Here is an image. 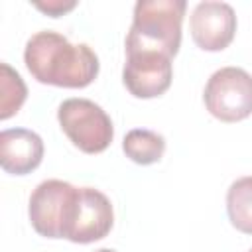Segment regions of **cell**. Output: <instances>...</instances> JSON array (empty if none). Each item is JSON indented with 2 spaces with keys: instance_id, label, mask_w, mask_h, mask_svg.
<instances>
[{
  "instance_id": "30bf717a",
  "label": "cell",
  "mask_w": 252,
  "mask_h": 252,
  "mask_svg": "<svg viewBox=\"0 0 252 252\" xmlns=\"http://www.w3.org/2000/svg\"><path fill=\"white\" fill-rule=\"evenodd\" d=\"M122 150L126 158L140 165L158 163L165 152V140L161 134L148 128H134L122 140Z\"/></svg>"
},
{
  "instance_id": "8fae6325",
  "label": "cell",
  "mask_w": 252,
  "mask_h": 252,
  "mask_svg": "<svg viewBox=\"0 0 252 252\" xmlns=\"http://www.w3.org/2000/svg\"><path fill=\"white\" fill-rule=\"evenodd\" d=\"M226 213L236 230L252 234V175L240 177L228 187Z\"/></svg>"
},
{
  "instance_id": "7c38bea8",
  "label": "cell",
  "mask_w": 252,
  "mask_h": 252,
  "mask_svg": "<svg viewBox=\"0 0 252 252\" xmlns=\"http://www.w3.org/2000/svg\"><path fill=\"white\" fill-rule=\"evenodd\" d=\"M28 87L18 71L8 63H0V120L14 116L26 102Z\"/></svg>"
},
{
  "instance_id": "5bb4252c",
  "label": "cell",
  "mask_w": 252,
  "mask_h": 252,
  "mask_svg": "<svg viewBox=\"0 0 252 252\" xmlns=\"http://www.w3.org/2000/svg\"><path fill=\"white\" fill-rule=\"evenodd\" d=\"M94 252H116V250H112V248H100V250H94Z\"/></svg>"
},
{
  "instance_id": "8992f818",
  "label": "cell",
  "mask_w": 252,
  "mask_h": 252,
  "mask_svg": "<svg viewBox=\"0 0 252 252\" xmlns=\"http://www.w3.org/2000/svg\"><path fill=\"white\" fill-rule=\"evenodd\" d=\"M171 57L158 51H126L122 83L136 98H156L171 87Z\"/></svg>"
},
{
  "instance_id": "9c48e42d",
  "label": "cell",
  "mask_w": 252,
  "mask_h": 252,
  "mask_svg": "<svg viewBox=\"0 0 252 252\" xmlns=\"http://www.w3.org/2000/svg\"><path fill=\"white\" fill-rule=\"evenodd\" d=\"M43 159V140L28 128H8L0 132V165L6 173L28 175Z\"/></svg>"
},
{
  "instance_id": "9a60e30c",
  "label": "cell",
  "mask_w": 252,
  "mask_h": 252,
  "mask_svg": "<svg viewBox=\"0 0 252 252\" xmlns=\"http://www.w3.org/2000/svg\"><path fill=\"white\" fill-rule=\"evenodd\" d=\"M248 252H252V248H250V250H248Z\"/></svg>"
},
{
  "instance_id": "3957f363",
  "label": "cell",
  "mask_w": 252,
  "mask_h": 252,
  "mask_svg": "<svg viewBox=\"0 0 252 252\" xmlns=\"http://www.w3.org/2000/svg\"><path fill=\"white\" fill-rule=\"evenodd\" d=\"M81 187L61 179L41 181L28 205V215L33 230L45 238H65L73 226L79 207Z\"/></svg>"
},
{
  "instance_id": "5b68a950",
  "label": "cell",
  "mask_w": 252,
  "mask_h": 252,
  "mask_svg": "<svg viewBox=\"0 0 252 252\" xmlns=\"http://www.w3.org/2000/svg\"><path fill=\"white\" fill-rule=\"evenodd\" d=\"M207 110L220 122H240L252 114V75L242 67H220L203 93Z\"/></svg>"
},
{
  "instance_id": "6da1fadb",
  "label": "cell",
  "mask_w": 252,
  "mask_h": 252,
  "mask_svg": "<svg viewBox=\"0 0 252 252\" xmlns=\"http://www.w3.org/2000/svg\"><path fill=\"white\" fill-rule=\"evenodd\" d=\"M24 61L37 83L65 89L89 87L100 69L96 53L87 43H71L51 30L37 32L28 39Z\"/></svg>"
},
{
  "instance_id": "52a82bcc",
  "label": "cell",
  "mask_w": 252,
  "mask_h": 252,
  "mask_svg": "<svg viewBox=\"0 0 252 252\" xmlns=\"http://www.w3.org/2000/svg\"><path fill=\"white\" fill-rule=\"evenodd\" d=\"M189 30L193 41L203 51H222L234 39L236 14L226 2L205 0L193 8Z\"/></svg>"
},
{
  "instance_id": "4fadbf2b",
  "label": "cell",
  "mask_w": 252,
  "mask_h": 252,
  "mask_svg": "<svg viewBox=\"0 0 252 252\" xmlns=\"http://www.w3.org/2000/svg\"><path fill=\"white\" fill-rule=\"evenodd\" d=\"M33 6L37 10H41L43 14L51 16V18H59V16L71 12L77 6V2L75 0H71V2H65V0H47V2H33Z\"/></svg>"
},
{
  "instance_id": "277c9868",
  "label": "cell",
  "mask_w": 252,
  "mask_h": 252,
  "mask_svg": "<svg viewBox=\"0 0 252 252\" xmlns=\"http://www.w3.org/2000/svg\"><path fill=\"white\" fill-rule=\"evenodd\" d=\"M57 120L73 146L85 154L104 152L114 138L110 116L89 98L63 100L57 108Z\"/></svg>"
},
{
  "instance_id": "ba28073f",
  "label": "cell",
  "mask_w": 252,
  "mask_h": 252,
  "mask_svg": "<svg viewBox=\"0 0 252 252\" xmlns=\"http://www.w3.org/2000/svg\"><path fill=\"white\" fill-rule=\"evenodd\" d=\"M114 224V211L110 199L93 187H81L79 207L73 226L67 234L69 242L89 244L104 238Z\"/></svg>"
},
{
  "instance_id": "7a4b0ae2",
  "label": "cell",
  "mask_w": 252,
  "mask_h": 252,
  "mask_svg": "<svg viewBox=\"0 0 252 252\" xmlns=\"http://www.w3.org/2000/svg\"><path fill=\"white\" fill-rule=\"evenodd\" d=\"M185 8V0H138L126 35V51H158L175 57Z\"/></svg>"
}]
</instances>
